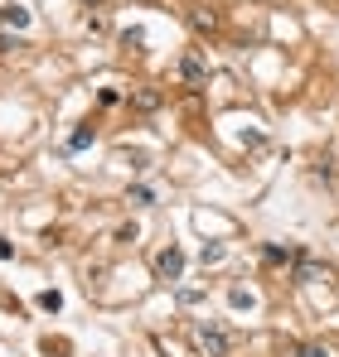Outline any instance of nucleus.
Returning <instances> with one entry per match:
<instances>
[{
  "mask_svg": "<svg viewBox=\"0 0 339 357\" xmlns=\"http://www.w3.org/2000/svg\"><path fill=\"white\" fill-rule=\"evenodd\" d=\"M194 343H199L204 357H228V348H232L228 329H219V324H199V329H194Z\"/></svg>",
  "mask_w": 339,
  "mask_h": 357,
  "instance_id": "1",
  "label": "nucleus"
},
{
  "mask_svg": "<svg viewBox=\"0 0 339 357\" xmlns=\"http://www.w3.org/2000/svg\"><path fill=\"white\" fill-rule=\"evenodd\" d=\"M155 275H160V280H180V275H184V251H180V247H165V251L155 256Z\"/></svg>",
  "mask_w": 339,
  "mask_h": 357,
  "instance_id": "2",
  "label": "nucleus"
},
{
  "mask_svg": "<svg viewBox=\"0 0 339 357\" xmlns=\"http://www.w3.org/2000/svg\"><path fill=\"white\" fill-rule=\"evenodd\" d=\"M180 78H184V83H194V88H204V83H209V68H204V63L189 53V58L180 63Z\"/></svg>",
  "mask_w": 339,
  "mask_h": 357,
  "instance_id": "3",
  "label": "nucleus"
},
{
  "mask_svg": "<svg viewBox=\"0 0 339 357\" xmlns=\"http://www.w3.org/2000/svg\"><path fill=\"white\" fill-rule=\"evenodd\" d=\"M0 15H5V19H10V24H15V29H24V24H29V10H24V5H19V0H15V5H5V10H0Z\"/></svg>",
  "mask_w": 339,
  "mask_h": 357,
  "instance_id": "4",
  "label": "nucleus"
},
{
  "mask_svg": "<svg viewBox=\"0 0 339 357\" xmlns=\"http://www.w3.org/2000/svg\"><path fill=\"white\" fill-rule=\"evenodd\" d=\"M39 309L58 314V309H63V294H58V290H44V294H39Z\"/></svg>",
  "mask_w": 339,
  "mask_h": 357,
  "instance_id": "5",
  "label": "nucleus"
},
{
  "mask_svg": "<svg viewBox=\"0 0 339 357\" xmlns=\"http://www.w3.org/2000/svg\"><path fill=\"white\" fill-rule=\"evenodd\" d=\"M228 304H232V309H252V294H247L242 285H232V290H228Z\"/></svg>",
  "mask_w": 339,
  "mask_h": 357,
  "instance_id": "6",
  "label": "nucleus"
},
{
  "mask_svg": "<svg viewBox=\"0 0 339 357\" xmlns=\"http://www.w3.org/2000/svg\"><path fill=\"white\" fill-rule=\"evenodd\" d=\"M88 145H93V131H88V126H83V131H73V135H68V150H88Z\"/></svg>",
  "mask_w": 339,
  "mask_h": 357,
  "instance_id": "7",
  "label": "nucleus"
},
{
  "mask_svg": "<svg viewBox=\"0 0 339 357\" xmlns=\"http://www.w3.org/2000/svg\"><path fill=\"white\" fill-rule=\"evenodd\" d=\"M136 106H141V111H155V106H160V92H136Z\"/></svg>",
  "mask_w": 339,
  "mask_h": 357,
  "instance_id": "8",
  "label": "nucleus"
},
{
  "mask_svg": "<svg viewBox=\"0 0 339 357\" xmlns=\"http://www.w3.org/2000/svg\"><path fill=\"white\" fill-rule=\"evenodd\" d=\"M296 275H301V285H315V280H330V275H325L320 266H301Z\"/></svg>",
  "mask_w": 339,
  "mask_h": 357,
  "instance_id": "9",
  "label": "nucleus"
},
{
  "mask_svg": "<svg viewBox=\"0 0 339 357\" xmlns=\"http://www.w3.org/2000/svg\"><path fill=\"white\" fill-rule=\"evenodd\" d=\"M121 44H126V49H141V44H145V29H126Z\"/></svg>",
  "mask_w": 339,
  "mask_h": 357,
  "instance_id": "10",
  "label": "nucleus"
},
{
  "mask_svg": "<svg viewBox=\"0 0 339 357\" xmlns=\"http://www.w3.org/2000/svg\"><path fill=\"white\" fill-rule=\"evenodd\" d=\"M219 261H223V247H219V242H214V247H204V266H219Z\"/></svg>",
  "mask_w": 339,
  "mask_h": 357,
  "instance_id": "11",
  "label": "nucleus"
},
{
  "mask_svg": "<svg viewBox=\"0 0 339 357\" xmlns=\"http://www.w3.org/2000/svg\"><path fill=\"white\" fill-rule=\"evenodd\" d=\"M267 261H271V266H281V261H291V251H281V247H267Z\"/></svg>",
  "mask_w": 339,
  "mask_h": 357,
  "instance_id": "12",
  "label": "nucleus"
},
{
  "mask_svg": "<svg viewBox=\"0 0 339 357\" xmlns=\"http://www.w3.org/2000/svg\"><path fill=\"white\" fill-rule=\"evenodd\" d=\"M10 49H24L19 39H10V34H0V53H10Z\"/></svg>",
  "mask_w": 339,
  "mask_h": 357,
  "instance_id": "13",
  "label": "nucleus"
},
{
  "mask_svg": "<svg viewBox=\"0 0 339 357\" xmlns=\"http://www.w3.org/2000/svg\"><path fill=\"white\" fill-rule=\"evenodd\" d=\"M296 357H330V353H325L320 343H310V348H301V353H296Z\"/></svg>",
  "mask_w": 339,
  "mask_h": 357,
  "instance_id": "14",
  "label": "nucleus"
}]
</instances>
